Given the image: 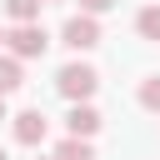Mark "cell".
<instances>
[{"instance_id": "cell-8", "label": "cell", "mask_w": 160, "mask_h": 160, "mask_svg": "<svg viewBox=\"0 0 160 160\" xmlns=\"http://www.w3.org/2000/svg\"><path fill=\"white\" fill-rule=\"evenodd\" d=\"M135 30H140V40H155L160 45V5H145L135 15Z\"/></svg>"}, {"instance_id": "cell-9", "label": "cell", "mask_w": 160, "mask_h": 160, "mask_svg": "<svg viewBox=\"0 0 160 160\" xmlns=\"http://www.w3.org/2000/svg\"><path fill=\"white\" fill-rule=\"evenodd\" d=\"M40 5H45V0H5V15H10L15 25H25V20H40Z\"/></svg>"}, {"instance_id": "cell-14", "label": "cell", "mask_w": 160, "mask_h": 160, "mask_svg": "<svg viewBox=\"0 0 160 160\" xmlns=\"http://www.w3.org/2000/svg\"><path fill=\"white\" fill-rule=\"evenodd\" d=\"M0 45H5V30H0Z\"/></svg>"}, {"instance_id": "cell-6", "label": "cell", "mask_w": 160, "mask_h": 160, "mask_svg": "<svg viewBox=\"0 0 160 160\" xmlns=\"http://www.w3.org/2000/svg\"><path fill=\"white\" fill-rule=\"evenodd\" d=\"M25 85V60H15V55H0V95H15Z\"/></svg>"}, {"instance_id": "cell-16", "label": "cell", "mask_w": 160, "mask_h": 160, "mask_svg": "<svg viewBox=\"0 0 160 160\" xmlns=\"http://www.w3.org/2000/svg\"><path fill=\"white\" fill-rule=\"evenodd\" d=\"M50 160H55V155H50Z\"/></svg>"}, {"instance_id": "cell-11", "label": "cell", "mask_w": 160, "mask_h": 160, "mask_svg": "<svg viewBox=\"0 0 160 160\" xmlns=\"http://www.w3.org/2000/svg\"><path fill=\"white\" fill-rule=\"evenodd\" d=\"M80 10H90V15H105V10H115V0H80Z\"/></svg>"}, {"instance_id": "cell-13", "label": "cell", "mask_w": 160, "mask_h": 160, "mask_svg": "<svg viewBox=\"0 0 160 160\" xmlns=\"http://www.w3.org/2000/svg\"><path fill=\"white\" fill-rule=\"evenodd\" d=\"M0 160H10V155H5V150H0Z\"/></svg>"}, {"instance_id": "cell-12", "label": "cell", "mask_w": 160, "mask_h": 160, "mask_svg": "<svg viewBox=\"0 0 160 160\" xmlns=\"http://www.w3.org/2000/svg\"><path fill=\"white\" fill-rule=\"evenodd\" d=\"M0 120H10V115H5V95H0Z\"/></svg>"}, {"instance_id": "cell-3", "label": "cell", "mask_w": 160, "mask_h": 160, "mask_svg": "<svg viewBox=\"0 0 160 160\" xmlns=\"http://www.w3.org/2000/svg\"><path fill=\"white\" fill-rule=\"evenodd\" d=\"M60 40H65V45H70L75 55L95 50V45H100V15H90V10L70 15V20H65V30H60Z\"/></svg>"}, {"instance_id": "cell-5", "label": "cell", "mask_w": 160, "mask_h": 160, "mask_svg": "<svg viewBox=\"0 0 160 160\" xmlns=\"http://www.w3.org/2000/svg\"><path fill=\"white\" fill-rule=\"evenodd\" d=\"M65 125H70V135H85V140H90V135H95L105 120H100V110H95L90 100H70V115H65Z\"/></svg>"}, {"instance_id": "cell-15", "label": "cell", "mask_w": 160, "mask_h": 160, "mask_svg": "<svg viewBox=\"0 0 160 160\" xmlns=\"http://www.w3.org/2000/svg\"><path fill=\"white\" fill-rule=\"evenodd\" d=\"M45 5H55V0H45Z\"/></svg>"}, {"instance_id": "cell-4", "label": "cell", "mask_w": 160, "mask_h": 160, "mask_svg": "<svg viewBox=\"0 0 160 160\" xmlns=\"http://www.w3.org/2000/svg\"><path fill=\"white\" fill-rule=\"evenodd\" d=\"M10 130H15L20 145H40L45 130H50V120H45V110H20V115H10Z\"/></svg>"}, {"instance_id": "cell-10", "label": "cell", "mask_w": 160, "mask_h": 160, "mask_svg": "<svg viewBox=\"0 0 160 160\" xmlns=\"http://www.w3.org/2000/svg\"><path fill=\"white\" fill-rule=\"evenodd\" d=\"M140 105H145L150 115H160V75H150V80H140Z\"/></svg>"}, {"instance_id": "cell-1", "label": "cell", "mask_w": 160, "mask_h": 160, "mask_svg": "<svg viewBox=\"0 0 160 160\" xmlns=\"http://www.w3.org/2000/svg\"><path fill=\"white\" fill-rule=\"evenodd\" d=\"M55 90H60L65 100H90V95L100 90V70L85 65V60H70V65L55 70Z\"/></svg>"}, {"instance_id": "cell-2", "label": "cell", "mask_w": 160, "mask_h": 160, "mask_svg": "<svg viewBox=\"0 0 160 160\" xmlns=\"http://www.w3.org/2000/svg\"><path fill=\"white\" fill-rule=\"evenodd\" d=\"M5 45H10L15 60H40V55L50 50V35H45L40 20H25V25H15V30L5 35Z\"/></svg>"}, {"instance_id": "cell-7", "label": "cell", "mask_w": 160, "mask_h": 160, "mask_svg": "<svg viewBox=\"0 0 160 160\" xmlns=\"http://www.w3.org/2000/svg\"><path fill=\"white\" fill-rule=\"evenodd\" d=\"M55 160H95V145H90L85 135H65V140L55 145Z\"/></svg>"}]
</instances>
